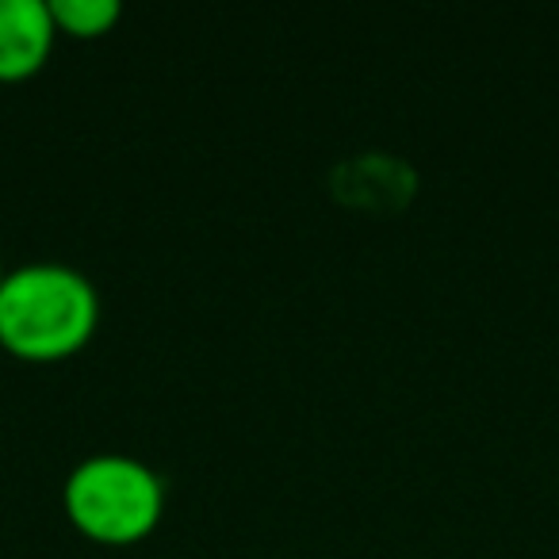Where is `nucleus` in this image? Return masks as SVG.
I'll use <instances>...</instances> for the list:
<instances>
[{
	"label": "nucleus",
	"mask_w": 559,
	"mask_h": 559,
	"mask_svg": "<svg viewBox=\"0 0 559 559\" xmlns=\"http://www.w3.org/2000/svg\"><path fill=\"white\" fill-rule=\"evenodd\" d=\"M100 296L81 269L35 261L9 269L0 288V345L20 360H62L93 342Z\"/></svg>",
	"instance_id": "nucleus-1"
},
{
	"label": "nucleus",
	"mask_w": 559,
	"mask_h": 559,
	"mask_svg": "<svg viewBox=\"0 0 559 559\" xmlns=\"http://www.w3.org/2000/svg\"><path fill=\"white\" fill-rule=\"evenodd\" d=\"M62 506L88 540L134 544L162 521L165 479L139 456L96 452L66 475Z\"/></svg>",
	"instance_id": "nucleus-2"
},
{
	"label": "nucleus",
	"mask_w": 559,
	"mask_h": 559,
	"mask_svg": "<svg viewBox=\"0 0 559 559\" xmlns=\"http://www.w3.org/2000/svg\"><path fill=\"white\" fill-rule=\"evenodd\" d=\"M58 39L50 0H0V81L39 73Z\"/></svg>",
	"instance_id": "nucleus-3"
},
{
	"label": "nucleus",
	"mask_w": 559,
	"mask_h": 559,
	"mask_svg": "<svg viewBox=\"0 0 559 559\" xmlns=\"http://www.w3.org/2000/svg\"><path fill=\"white\" fill-rule=\"evenodd\" d=\"M50 16H55L58 35L73 39H100L119 24L123 9L116 0H50Z\"/></svg>",
	"instance_id": "nucleus-4"
},
{
	"label": "nucleus",
	"mask_w": 559,
	"mask_h": 559,
	"mask_svg": "<svg viewBox=\"0 0 559 559\" xmlns=\"http://www.w3.org/2000/svg\"><path fill=\"white\" fill-rule=\"evenodd\" d=\"M4 276H9V269H4V261H0V288H4Z\"/></svg>",
	"instance_id": "nucleus-5"
}]
</instances>
